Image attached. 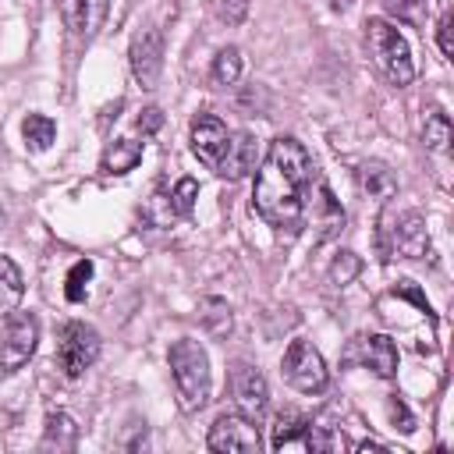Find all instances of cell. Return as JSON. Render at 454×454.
<instances>
[{
  "mask_svg": "<svg viewBox=\"0 0 454 454\" xmlns=\"http://www.w3.org/2000/svg\"><path fill=\"white\" fill-rule=\"evenodd\" d=\"M355 450H362V454H365V450H383V454H390V447H383V443H376V440H362Z\"/></svg>",
  "mask_w": 454,
  "mask_h": 454,
  "instance_id": "31",
  "label": "cell"
},
{
  "mask_svg": "<svg viewBox=\"0 0 454 454\" xmlns=\"http://www.w3.org/2000/svg\"><path fill=\"white\" fill-rule=\"evenodd\" d=\"M358 273V262H355V255L351 252H344L337 262H333V270H330V277L337 280V284H344V280H351Z\"/></svg>",
  "mask_w": 454,
  "mask_h": 454,
  "instance_id": "27",
  "label": "cell"
},
{
  "mask_svg": "<svg viewBox=\"0 0 454 454\" xmlns=\"http://www.w3.org/2000/svg\"><path fill=\"white\" fill-rule=\"evenodd\" d=\"M387 408H390V419L397 422V429H401V433H411V429H415V419L408 415V408H404V401H401V397H390V404H387Z\"/></svg>",
  "mask_w": 454,
  "mask_h": 454,
  "instance_id": "28",
  "label": "cell"
},
{
  "mask_svg": "<svg viewBox=\"0 0 454 454\" xmlns=\"http://www.w3.org/2000/svg\"><path fill=\"white\" fill-rule=\"evenodd\" d=\"M280 369H284V380H287L298 394H323L326 383H330V372H326L323 355H319L305 337L291 340V348L284 351Z\"/></svg>",
  "mask_w": 454,
  "mask_h": 454,
  "instance_id": "5",
  "label": "cell"
},
{
  "mask_svg": "<svg viewBox=\"0 0 454 454\" xmlns=\"http://www.w3.org/2000/svg\"><path fill=\"white\" fill-rule=\"evenodd\" d=\"M209 450H241V454H252L262 447V436H259V426L241 415V411H223L213 426H209V440H206Z\"/></svg>",
  "mask_w": 454,
  "mask_h": 454,
  "instance_id": "9",
  "label": "cell"
},
{
  "mask_svg": "<svg viewBox=\"0 0 454 454\" xmlns=\"http://www.w3.org/2000/svg\"><path fill=\"white\" fill-rule=\"evenodd\" d=\"M64 14H67L71 32L89 43L103 28V21L110 14V0H64Z\"/></svg>",
  "mask_w": 454,
  "mask_h": 454,
  "instance_id": "14",
  "label": "cell"
},
{
  "mask_svg": "<svg viewBox=\"0 0 454 454\" xmlns=\"http://www.w3.org/2000/svg\"><path fill=\"white\" fill-rule=\"evenodd\" d=\"M422 138H426V145H429L433 153H447V145H450V121H447V114L433 110V114L426 117Z\"/></svg>",
  "mask_w": 454,
  "mask_h": 454,
  "instance_id": "22",
  "label": "cell"
},
{
  "mask_svg": "<svg viewBox=\"0 0 454 454\" xmlns=\"http://www.w3.org/2000/svg\"><path fill=\"white\" fill-rule=\"evenodd\" d=\"M227 142H231V128H227L216 114H199V117L192 121V153H195L199 163H206L209 170L220 167Z\"/></svg>",
  "mask_w": 454,
  "mask_h": 454,
  "instance_id": "10",
  "label": "cell"
},
{
  "mask_svg": "<svg viewBox=\"0 0 454 454\" xmlns=\"http://www.w3.org/2000/svg\"><path fill=\"white\" fill-rule=\"evenodd\" d=\"M252 167H255V138H252L248 131H231V142H227V149H223V160H220L216 174L238 181V177H245Z\"/></svg>",
  "mask_w": 454,
  "mask_h": 454,
  "instance_id": "15",
  "label": "cell"
},
{
  "mask_svg": "<svg viewBox=\"0 0 454 454\" xmlns=\"http://www.w3.org/2000/svg\"><path fill=\"white\" fill-rule=\"evenodd\" d=\"M89 280H92V262H89V259L74 262V266H71V273H67V287H64L67 301H82V298H85Z\"/></svg>",
  "mask_w": 454,
  "mask_h": 454,
  "instance_id": "25",
  "label": "cell"
},
{
  "mask_svg": "<svg viewBox=\"0 0 454 454\" xmlns=\"http://www.w3.org/2000/svg\"><path fill=\"white\" fill-rule=\"evenodd\" d=\"M383 7L390 18H397L404 25H415V28L426 25V0H383Z\"/></svg>",
  "mask_w": 454,
  "mask_h": 454,
  "instance_id": "23",
  "label": "cell"
},
{
  "mask_svg": "<svg viewBox=\"0 0 454 454\" xmlns=\"http://www.w3.org/2000/svg\"><path fill=\"white\" fill-rule=\"evenodd\" d=\"M337 447L340 440L326 426H316L305 415L284 411L273 426V450H337Z\"/></svg>",
  "mask_w": 454,
  "mask_h": 454,
  "instance_id": "7",
  "label": "cell"
},
{
  "mask_svg": "<svg viewBox=\"0 0 454 454\" xmlns=\"http://www.w3.org/2000/svg\"><path fill=\"white\" fill-rule=\"evenodd\" d=\"M369 46H372V57L380 64V71L394 82V85H408L415 78V64H411V50H408V39L383 18H372L369 25Z\"/></svg>",
  "mask_w": 454,
  "mask_h": 454,
  "instance_id": "4",
  "label": "cell"
},
{
  "mask_svg": "<svg viewBox=\"0 0 454 454\" xmlns=\"http://www.w3.org/2000/svg\"><path fill=\"white\" fill-rule=\"evenodd\" d=\"M231 387H234V401H238L241 415H248L252 422H259L266 415V404H270V387H266L262 372L252 369V365H234Z\"/></svg>",
  "mask_w": 454,
  "mask_h": 454,
  "instance_id": "13",
  "label": "cell"
},
{
  "mask_svg": "<svg viewBox=\"0 0 454 454\" xmlns=\"http://www.w3.org/2000/svg\"><path fill=\"white\" fill-rule=\"evenodd\" d=\"M163 124V114L156 110V106H149V110H142V117H138V131L142 135H149V131H156Z\"/></svg>",
  "mask_w": 454,
  "mask_h": 454,
  "instance_id": "30",
  "label": "cell"
},
{
  "mask_svg": "<svg viewBox=\"0 0 454 454\" xmlns=\"http://www.w3.org/2000/svg\"><path fill=\"white\" fill-rule=\"evenodd\" d=\"M380 248L387 259H422L429 255L426 220L419 213H383L380 220Z\"/></svg>",
  "mask_w": 454,
  "mask_h": 454,
  "instance_id": "3",
  "label": "cell"
},
{
  "mask_svg": "<svg viewBox=\"0 0 454 454\" xmlns=\"http://www.w3.org/2000/svg\"><path fill=\"white\" fill-rule=\"evenodd\" d=\"M21 135H25L28 149L43 153V149H50V145H53V138H57V124H53L46 114H28V117H25V124H21Z\"/></svg>",
  "mask_w": 454,
  "mask_h": 454,
  "instance_id": "19",
  "label": "cell"
},
{
  "mask_svg": "<svg viewBox=\"0 0 454 454\" xmlns=\"http://www.w3.org/2000/svg\"><path fill=\"white\" fill-rule=\"evenodd\" d=\"M170 376H174V387H177V404L181 411H199L206 401H209V355L199 340L192 337H181L174 340L170 348Z\"/></svg>",
  "mask_w": 454,
  "mask_h": 454,
  "instance_id": "2",
  "label": "cell"
},
{
  "mask_svg": "<svg viewBox=\"0 0 454 454\" xmlns=\"http://www.w3.org/2000/svg\"><path fill=\"white\" fill-rule=\"evenodd\" d=\"M96 358H99V333L89 323H82V319L64 323L60 340H57V362H60L64 376L78 380Z\"/></svg>",
  "mask_w": 454,
  "mask_h": 454,
  "instance_id": "8",
  "label": "cell"
},
{
  "mask_svg": "<svg viewBox=\"0 0 454 454\" xmlns=\"http://www.w3.org/2000/svg\"><path fill=\"white\" fill-rule=\"evenodd\" d=\"M358 177H362V188H365L369 195H380V199H390V195H394V188H397L394 174H390L383 163H362Z\"/></svg>",
  "mask_w": 454,
  "mask_h": 454,
  "instance_id": "20",
  "label": "cell"
},
{
  "mask_svg": "<svg viewBox=\"0 0 454 454\" xmlns=\"http://www.w3.org/2000/svg\"><path fill=\"white\" fill-rule=\"evenodd\" d=\"M348 362H358L365 369H372L376 376L390 380L397 372V348L387 333H362L351 340V351H348Z\"/></svg>",
  "mask_w": 454,
  "mask_h": 454,
  "instance_id": "11",
  "label": "cell"
},
{
  "mask_svg": "<svg viewBox=\"0 0 454 454\" xmlns=\"http://www.w3.org/2000/svg\"><path fill=\"white\" fill-rule=\"evenodd\" d=\"M195 195H199V184L192 177H181L177 188L170 192V216H188L195 206Z\"/></svg>",
  "mask_w": 454,
  "mask_h": 454,
  "instance_id": "24",
  "label": "cell"
},
{
  "mask_svg": "<svg viewBox=\"0 0 454 454\" xmlns=\"http://www.w3.org/2000/svg\"><path fill=\"white\" fill-rule=\"evenodd\" d=\"M238 74H241V53H238V46H223L213 57V82L216 85H234Z\"/></svg>",
  "mask_w": 454,
  "mask_h": 454,
  "instance_id": "21",
  "label": "cell"
},
{
  "mask_svg": "<svg viewBox=\"0 0 454 454\" xmlns=\"http://www.w3.org/2000/svg\"><path fill=\"white\" fill-rule=\"evenodd\" d=\"M316 184V167L298 138H273L252 188V209L273 231H298L309 213V192Z\"/></svg>",
  "mask_w": 454,
  "mask_h": 454,
  "instance_id": "1",
  "label": "cell"
},
{
  "mask_svg": "<svg viewBox=\"0 0 454 454\" xmlns=\"http://www.w3.org/2000/svg\"><path fill=\"white\" fill-rule=\"evenodd\" d=\"M39 344V319L32 312H11L4 316L0 330V372H18Z\"/></svg>",
  "mask_w": 454,
  "mask_h": 454,
  "instance_id": "6",
  "label": "cell"
},
{
  "mask_svg": "<svg viewBox=\"0 0 454 454\" xmlns=\"http://www.w3.org/2000/svg\"><path fill=\"white\" fill-rule=\"evenodd\" d=\"M21 294H25L21 270H18L7 255H0V319L14 312V305L21 301Z\"/></svg>",
  "mask_w": 454,
  "mask_h": 454,
  "instance_id": "17",
  "label": "cell"
},
{
  "mask_svg": "<svg viewBox=\"0 0 454 454\" xmlns=\"http://www.w3.org/2000/svg\"><path fill=\"white\" fill-rule=\"evenodd\" d=\"M163 71V35L160 28H145L131 43V74L142 89H153Z\"/></svg>",
  "mask_w": 454,
  "mask_h": 454,
  "instance_id": "12",
  "label": "cell"
},
{
  "mask_svg": "<svg viewBox=\"0 0 454 454\" xmlns=\"http://www.w3.org/2000/svg\"><path fill=\"white\" fill-rule=\"evenodd\" d=\"M330 4H333V7H337V11H344V7H348V4H351V0H330Z\"/></svg>",
  "mask_w": 454,
  "mask_h": 454,
  "instance_id": "32",
  "label": "cell"
},
{
  "mask_svg": "<svg viewBox=\"0 0 454 454\" xmlns=\"http://www.w3.org/2000/svg\"><path fill=\"white\" fill-rule=\"evenodd\" d=\"M74 443H78V426H74V419H71L67 411H50L39 447L60 454V450H74Z\"/></svg>",
  "mask_w": 454,
  "mask_h": 454,
  "instance_id": "16",
  "label": "cell"
},
{
  "mask_svg": "<svg viewBox=\"0 0 454 454\" xmlns=\"http://www.w3.org/2000/svg\"><path fill=\"white\" fill-rule=\"evenodd\" d=\"M436 39H440L443 57H454V43H450V11H443V18H440V25H436Z\"/></svg>",
  "mask_w": 454,
  "mask_h": 454,
  "instance_id": "29",
  "label": "cell"
},
{
  "mask_svg": "<svg viewBox=\"0 0 454 454\" xmlns=\"http://www.w3.org/2000/svg\"><path fill=\"white\" fill-rule=\"evenodd\" d=\"M213 11H216L220 21L241 25V18L248 14V0H213Z\"/></svg>",
  "mask_w": 454,
  "mask_h": 454,
  "instance_id": "26",
  "label": "cell"
},
{
  "mask_svg": "<svg viewBox=\"0 0 454 454\" xmlns=\"http://www.w3.org/2000/svg\"><path fill=\"white\" fill-rule=\"evenodd\" d=\"M138 160H142V142H135V138H117V142L103 153V170H106V174H128Z\"/></svg>",
  "mask_w": 454,
  "mask_h": 454,
  "instance_id": "18",
  "label": "cell"
}]
</instances>
